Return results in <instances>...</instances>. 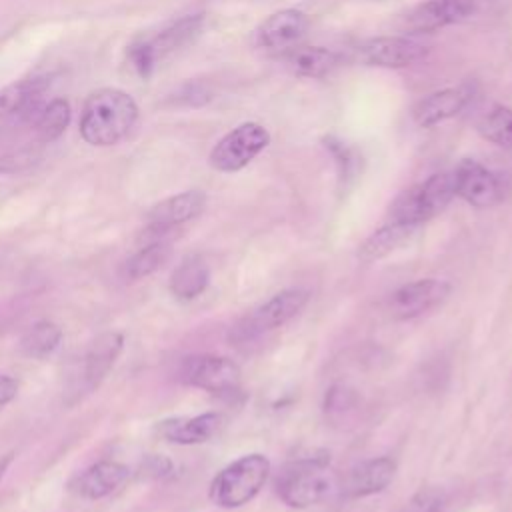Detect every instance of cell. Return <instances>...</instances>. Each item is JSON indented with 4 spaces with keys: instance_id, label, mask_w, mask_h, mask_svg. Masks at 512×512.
I'll list each match as a JSON object with an SVG mask.
<instances>
[{
    "instance_id": "obj_17",
    "label": "cell",
    "mask_w": 512,
    "mask_h": 512,
    "mask_svg": "<svg viewBox=\"0 0 512 512\" xmlns=\"http://www.w3.org/2000/svg\"><path fill=\"white\" fill-rule=\"evenodd\" d=\"M220 426H222V416L216 412H206L198 416L164 418L156 422L154 432L166 442L192 446V444L208 442L212 436H216Z\"/></svg>"
},
{
    "instance_id": "obj_13",
    "label": "cell",
    "mask_w": 512,
    "mask_h": 512,
    "mask_svg": "<svg viewBox=\"0 0 512 512\" xmlns=\"http://www.w3.org/2000/svg\"><path fill=\"white\" fill-rule=\"evenodd\" d=\"M480 0H426L406 16V28L412 32H434L460 24L476 16Z\"/></svg>"
},
{
    "instance_id": "obj_15",
    "label": "cell",
    "mask_w": 512,
    "mask_h": 512,
    "mask_svg": "<svg viewBox=\"0 0 512 512\" xmlns=\"http://www.w3.org/2000/svg\"><path fill=\"white\" fill-rule=\"evenodd\" d=\"M472 96H474L472 84H458V86L430 92L428 96H424L414 104L412 118L420 128L438 126L458 116L470 104Z\"/></svg>"
},
{
    "instance_id": "obj_19",
    "label": "cell",
    "mask_w": 512,
    "mask_h": 512,
    "mask_svg": "<svg viewBox=\"0 0 512 512\" xmlns=\"http://www.w3.org/2000/svg\"><path fill=\"white\" fill-rule=\"evenodd\" d=\"M394 470H396V466L388 456L360 462L358 466L348 470V474L342 480L340 490L348 498L372 496L376 492H382L390 484Z\"/></svg>"
},
{
    "instance_id": "obj_10",
    "label": "cell",
    "mask_w": 512,
    "mask_h": 512,
    "mask_svg": "<svg viewBox=\"0 0 512 512\" xmlns=\"http://www.w3.org/2000/svg\"><path fill=\"white\" fill-rule=\"evenodd\" d=\"M430 48L410 36H376L360 42L354 56L364 66L406 68L428 56Z\"/></svg>"
},
{
    "instance_id": "obj_18",
    "label": "cell",
    "mask_w": 512,
    "mask_h": 512,
    "mask_svg": "<svg viewBox=\"0 0 512 512\" xmlns=\"http://www.w3.org/2000/svg\"><path fill=\"white\" fill-rule=\"evenodd\" d=\"M130 478V468L116 460H100L80 472L72 484L74 492L86 500H100L116 492Z\"/></svg>"
},
{
    "instance_id": "obj_16",
    "label": "cell",
    "mask_w": 512,
    "mask_h": 512,
    "mask_svg": "<svg viewBox=\"0 0 512 512\" xmlns=\"http://www.w3.org/2000/svg\"><path fill=\"white\" fill-rule=\"evenodd\" d=\"M52 76L22 78L0 92V116H14L32 122L42 108V98L50 90Z\"/></svg>"
},
{
    "instance_id": "obj_5",
    "label": "cell",
    "mask_w": 512,
    "mask_h": 512,
    "mask_svg": "<svg viewBox=\"0 0 512 512\" xmlns=\"http://www.w3.org/2000/svg\"><path fill=\"white\" fill-rule=\"evenodd\" d=\"M452 172L432 174L424 182L402 192L390 208V222L406 224L416 228L418 224L430 220L442 212L454 198Z\"/></svg>"
},
{
    "instance_id": "obj_8",
    "label": "cell",
    "mask_w": 512,
    "mask_h": 512,
    "mask_svg": "<svg viewBox=\"0 0 512 512\" xmlns=\"http://www.w3.org/2000/svg\"><path fill=\"white\" fill-rule=\"evenodd\" d=\"M178 378L194 388L218 396H232L240 386V368L224 356L198 354L180 362Z\"/></svg>"
},
{
    "instance_id": "obj_4",
    "label": "cell",
    "mask_w": 512,
    "mask_h": 512,
    "mask_svg": "<svg viewBox=\"0 0 512 512\" xmlns=\"http://www.w3.org/2000/svg\"><path fill=\"white\" fill-rule=\"evenodd\" d=\"M202 24L204 14H188L170 22L154 36H146L132 42L128 48V58L134 70L142 78H148L164 58L190 44L200 34Z\"/></svg>"
},
{
    "instance_id": "obj_2",
    "label": "cell",
    "mask_w": 512,
    "mask_h": 512,
    "mask_svg": "<svg viewBox=\"0 0 512 512\" xmlns=\"http://www.w3.org/2000/svg\"><path fill=\"white\" fill-rule=\"evenodd\" d=\"M270 460L262 454H246L224 466L210 482V500L220 508L248 504L266 484Z\"/></svg>"
},
{
    "instance_id": "obj_26",
    "label": "cell",
    "mask_w": 512,
    "mask_h": 512,
    "mask_svg": "<svg viewBox=\"0 0 512 512\" xmlns=\"http://www.w3.org/2000/svg\"><path fill=\"white\" fill-rule=\"evenodd\" d=\"M62 342V330L50 320H38L26 328L20 336V352L28 358H46Z\"/></svg>"
},
{
    "instance_id": "obj_27",
    "label": "cell",
    "mask_w": 512,
    "mask_h": 512,
    "mask_svg": "<svg viewBox=\"0 0 512 512\" xmlns=\"http://www.w3.org/2000/svg\"><path fill=\"white\" fill-rule=\"evenodd\" d=\"M478 132L484 140L512 150V108L504 104H494L478 120Z\"/></svg>"
},
{
    "instance_id": "obj_22",
    "label": "cell",
    "mask_w": 512,
    "mask_h": 512,
    "mask_svg": "<svg viewBox=\"0 0 512 512\" xmlns=\"http://www.w3.org/2000/svg\"><path fill=\"white\" fill-rule=\"evenodd\" d=\"M210 282V270L200 256L184 258L170 274V292L180 300H192L200 296Z\"/></svg>"
},
{
    "instance_id": "obj_28",
    "label": "cell",
    "mask_w": 512,
    "mask_h": 512,
    "mask_svg": "<svg viewBox=\"0 0 512 512\" xmlns=\"http://www.w3.org/2000/svg\"><path fill=\"white\" fill-rule=\"evenodd\" d=\"M40 144L22 146L18 150L6 152L0 156V174H20L30 170L40 162Z\"/></svg>"
},
{
    "instance_id": "obj_6",
    "label": "cell",
    "mask_w": 512,
    "mask_h": 512,
    "mask_svg": "<svg viewBox=\"0 0 512 512\" xmlns=\"http://www.w3.org/2000/svg\"><path fill=\"white\" fill-rule=\"evenodd\" d=\"M268 144L270 132L262 124L244 122L216 142L208 162L218 172H238L246 168Z\"/></svg>"
},
{
    "instance_id": "obj_23",
    "label": "cell",
    "mask_w": 512,
    "mask_h": 512,
    "mask_svg": "<svg viewBox=\"0 0 512 512\" xmlns=\"http://www.w3.org/2000/svg\"><path fill=\"white\" fill-rule=\"evenodd\" d=\"M70 122V104L64 98H54L44 104L32 118V130L36 144H52L58 140Z\"/></svg>"
},
{
    "instance_id": "obj_1",
    "label": "cell",
    "mask_w": 512,
    "mask_h": 512,
    "mask_svg": "<svg viewBox=\"0 0 512 512\" xmlns=\"http://www.w3.org/2000/svg\"><path fill=\"white\" fill-rule=\"evenodd\" d=\"M138 120V104L120 88H98L88 94L80 114V136L86 144L108 148L128 136Z\"/></svg>"
},
{
    "instance_id": "obj_29",
    "label": "cell",
    "mask_w": 512,
    "mask_h": 512,
    "mask_svg": "<svg viewBox=\"0 0 512 512\" xmlns=\"http://www.w3.org/2000/svg\"><path fill=\"white\" fill-rule=\"evenodd\" d=\"M402 512H442V500L434 492H418L410 502L402 508Z\"/></svg>"
},
{
    "instance_id": "obj_20",
    "label": "cell",
    "mask_w": 512,
    "mask_h": 512,
    "mask_svg": "<svg viewBox=\"0 0 512 512\" xmlns=\"http://www.w3.org/2000/svg\"><path fill=\"white\" fill-rule=\"evenodd\" d=\"M122 348H124V336L120 332H104L96 336V340L86 350L84 366H82V382L88 392L98 388L100 382L108 376Z\"/></svg>"
},
{
    "instance_id": "obj_34",
    "label": "cell",
    "mask_w": 512,
    "mask_h": 512,
    "mask_svg": "<svg viewBox=\"0 0 512 512\" xmlns=\"http://www.w3.org/2000/svg\"><path fill=\"white\" fill-rule=\"evenodd\" d=\"M0 126H2V116H0Z\"/></svg>"
},
{
    "instance_id": "obj_21",
    "label": "cell",
    "mask_w": 512,
    "mask_h": 512,
    "mask_svg": "<svg viewBox=\"0 0 512 512\" xmlns=\"http://www.w3.org/2000/svg\"><path fill=\"white\" fill-rule=\"evenodd\" d=\"M286 62L302 78H324L340 66L342 56L324 46H296L286 54Z\"/></svg>"
},
{
    "instance_id": "obj_24",
    "label": "cell",
    "mask_w": 512,
    "mask_h": 512,
    "mask_svg": "<svg viewBox=\"0 0 512 512\" xmlns=\"http://www.w3.org/2000/svg\"><path fill=\"white\" fill-rule=\"evenodd\" d=\"M412 226L406 224H398V222H390L382 228H378L376 232H372L360 246L358 256L364 262H374L380 260L384 256H388L390 252H394L396 248H400L412 234Z\"/></svg>"
},
{
    "instance_id": "obj_9",
    "label": "cell",
    "mask_w": 512,
    "mask_h": 512,
    "mask_svg": "<svg viewBox=\"0 0 512 512\" xmlns=\"http://www.w3.org/2000/svg\"><path fill=\"white\" fill-rule=\"evenodd\" d=\"M454 194L476 208H488L502 202L508 194V178L500 172L486 168L476 160H462L452 170Z\"/></svg>"
},
{
    "instance_id": "obj_11",
    "label": "cell",
    "mask_w": 512,
    "mask_h": 512,
    "mask_svg": "<svg viewBox=\"0 0 512 512\" xmlns=\"http://www.w3.org/2000/svg\"><path fill=\"white\" fill-rule=\"evenodd\" d=\"M204 206H206V194L202 190H186L160 200L146 214L148 226L142 232L144 244L154 240H164V236L170 230L200 216Z\"/></svg>"
},
{
    "instance_id": "obj_14",
    "label": "cell",
    "mask_w": 512,
    "mask_h": 512,
    "mask_svg": "<svg viewBox=\"0 0 512 512\" xmlns=\"http://www.w3.org/2000/svg\"><path fill=\"white\" fill-rule=\"evenodd\" d=\"M450 284L436 278H420L400 286L390 296V314L398 320H410L430 312L446 300Z\"/></svg>"
},
{
    "instance_id": "obj_3",
    "label": "cell",
    "mask_w": 512,
    "mask_h": 512,
    "mask_svg": "<svg viewBox=\"0 0 512 512\" xmlns=\"http://www.w3.org/2000/svg\"><path fill=\"white\" fill-rule=\"evenodd\" d=\"M336 490V476L326 458H304L290 464L278 478V496L292 508H308Z\"/></svg>"
},
{
    "instance_id": "obj_33",
    "label": "cell",
    "mask_w": 512,
    "mask_h": 512,
    "mask_svg": "<svg viewBox=\"0 0 512 512\" xmlns=\"http://www.w3.org/2000/svg\"><path fill=\"white\" fill-rule=\"evenodd\" d=\"M12 458H14V454L10 452V454H6V456H2L0 458V480L4 478V474H6V470L10 468V464H12Z\"/></svg>"
},
{
    "instance_id": "obj_25",
    "label": "cell",
    "mask_w": 512,
    "mask_h": 512,
    "mask_svg": "<svg viewBox=\"0 0 512 512\" xmlns=\"http://www.w3.org/2000/svg\"><path fill=\"white\" fill-rule=\"evenodd\" d=\"M170 258V244L166 240H154L142 244L122 266L126 280H140L154 274Z\"/></svg>"
},
{
    "instance_id": "obj_32",
    "label": "cell",
    "mask_w": 512,
    "mask_h": 512,
    "mask_svg": "<svg viewBox=\"0 0 512 512\" xmlns=\"http://www.w3.org/2000/svg\"><path fill=\"white\" fill-rule=\"evenodd\" d=\"M18 394V380L8 376V374H0V408L10 404Z\"/></svg>"
},
{
    "instance_id": "obj_31",
    "label": "cell",
    "mask_w": 512,
    "mask_h": 512,
    "mask_svg": "<svg viewBox=\"0 0 512 512\" xmlns=\"http://www.w3.org/2000/svg\"><path fill=\"white\" fill-rule=\"evenodd\" d=\"M178 100L184 102V104L198 106V104H204L206 100H210V92L202 84H188L178 94Z\"/></svg>"
},
{
    "instance_id": "obj_7",
    "label": "cell",
    "mask_w": 512,
    "mask_h": 512,
    "mask_svg": "<svg viewBox=\"0 0 512 512\" xmlns=\"http://www.w3.org/2000/svg\"><path fill=\"white\" fill-rule=\"evenodd\" d=\"M308 302L306 290H282L274 294L270 300L260 304L256 310H252L238 326L232 330V338L236 342H250L258 338L260 334L274 330L282 324H286L290 318H294Z\"/></svg>"
},
{
    "instance_id": "obj_30",
    "label": "cell",
    "mask_w": 512,
    "mask_h": 512,
    "mask_svg": "<svg viewBox=\"0 0 512 512\" xmlns=\"http://www.w3.org/2000/svg\"><path fill=\"white\" fill-rule=\"evenodd\" d=\"M142 470L146 476L150 478H162L166 476L168 472H172V462L166 458V456H148L142 464Z\"/></svg>"
},
{
    "instance_id": "obj_12",
    "label": "cell",
    "mask_w": 512,
    "mask_h": 512,
    "mask_svg": "<svg viewBox=\"0 0 512 512\" xmlns=\"http://www.w3.org/2000/svg\"><path fill=\"white\" fill-rule=\"evenodd\" d=\"M310 28L308 16L298 8L270 14L256 30V44L268 52H290L304 40Z\"/></svg>"
}]
</instances>
